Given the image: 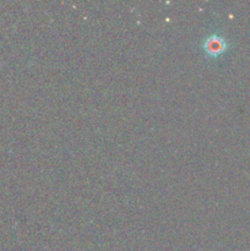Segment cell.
Returning <instances> with one entry per match:
<instances>
[{"label":"cell","instance_id":"1","mask_svg":"<svg viewBox=\"0 0 250 251\" xmlns=\"http://www.w3.org/2000/svg\"><path fill=\"white\" fill-rule=\"evenodd\" d=\"M206 50L211 54V55H218L221 54L222 51L225 50L227 48V43L223 38L221 37H216L212 36L211 38H208L206 41Z\"/></svg>","mask_w":250,"mask_h":251}]
</instances>
